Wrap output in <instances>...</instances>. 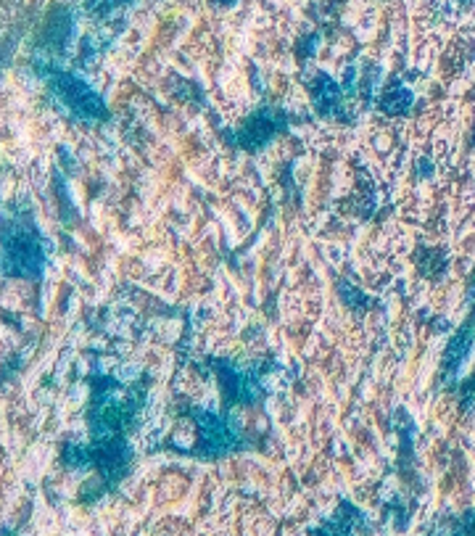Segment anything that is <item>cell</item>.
<instances>
[{
	"mask_svg": "<svg viewBox=\"0 0 475 536\" xmlns=\"http://www.w3.org/2000/svg\"><path fill=\"white\" fill-rule=\"evenodd\" d=\"M45 251L40 233L30 222H6L3 233V272L8 278L37 280L43 275Z\"/></svg>",
	"mask_w": 475,
	"mask_h": 536,
	"instance_id": "obj_1",
	"label": "cell"
},
{
	"mask_svg": "<svg viewBox=\"0 0 475 536\" xmlns=\"http://www.w3.org/2000/svg\"><path fill=\"white\" fill-rule=\"evenodd\" d=\"M138 402L140 399H135V402L119 399L114 381L103 378V381L95 383L93 407H90V436H93V441L117 439L140 407Z\"/></svg>",
	"mask_w": 475,
	"mask_h": 536,
	"instance_id": "obj_2",
	"label": "cell"
},
{
	"mask_svg": "<svg viewBox=\"0 0 475 536\" xmlns=\"http://www.w3.org/2000/svg\"><path fill=\"white\" fill-rule=\"evenodd\" d=\"M45 80H48V88H51L53 101L59 103V109L66 111L69 117L80 119V122H101V119L109 117L106 111V103L101 101V96L90 90L82 80H77L74 74L69 72H43Z\"/></svg>",
	"mask_w": 475,
	"mask_h": 536,
	"instance_id": "obj_3",
	"label": "cell"
},
{
	"mask_svg": "<svg viewBox=\"0 0 475 536\" xmlns=\"http://www.w3.org/2000/svg\"><path fill=\"white\" fill-rule=\"evenodd\" d=\"M193 418H196L198 447H201L198 452L204 457H222L243 444L241 428L233 420H225L209 410H193Z\"/></svg>",
	"mask_w": 475,
	"mask_h": 536,
	"instance_id": "obj_4",
	"label": "cell"
},
{
	"mask_svg": "<svg viewBox=\"0 0 475 536\" xmlns=\"http://www.w3.org/2000/svg\"><path fill=\"white\" fill-rule=\"evenodd\" d=\"M212 368L220 375L227 404H256L264 399V386L254 370L235 368L233 362L225 360H214Z\"/></svg>",
	"mask_w": 475,
	"mask_h": 536,
	"instance_id": "obj_5",
	"label": "cell"
},
{
	"mask_svg": "<svg viewBox=\"0 0 475 536\" xmlns=\"http://www.w3.org/2000/svg\"><path fill=\"white\" fill-rule=\"evenodd\" d=\"M93 468L101 473L103 486H117L127 476L132 463V449L122 436L106 441H93Z\"/></svg>",
	"mask_w": 475,
	"mask_h": 536,
	"instance_id": "obj_6",
	"label": "cell"
},
{
	"mask_svg": "<svg viewBox=\"0 0 475 536\" xmlns=\"http://www.w3.org/2000/svg\"><path fill=\"white\" fill-rule=\"evenodd\" d=\"M285 130V114L280 109H259L246 125L235 133V143L249 151L267 146L275 135Z\"/></svg>",
	"mask_w": 475,
	"mask_h": 536,
	"instance_id": "obj_7",
	"label": "cell"
},
{
	"mask_svg": "<svg viewBox=\"0 0 475 536\" xmlns=\"http://www.w3.org/2000/svg\"><path fill=\"white\" fill-rule=\"evenodd\" d=\"M473 338H475V312L470 315V320L460 328V333L449 341V346H446V362H444V370H446V378L449 381H454L457 378V373H460L462 362L468 360L470 354V346H473Z\"/></svg>",
	"mask_w": 475,
	"mask_h": 536,
	"instance_id": "obj_8",
	"label": "cell"
},
{
	"mask_svg": "<svg viewBox=\"0 0 475 536\" xmlns=\"http://www.w3.org/2000/svg\"><path fill=\"white\" fill-rule=\"evenodd\" d=\"M312 101L322 117H338L341 114V88L336 80H330L328 74H317L312 85Z\"/></svg>",
	"mask_w": 475,
	"mask_h": 536,
	"instance_id": "obj_9",
	"label": "cell"
},
{
	"mask_svg": "<svg viewBox=\"0 0 475 536\" xmlns=\"http://www.w3.org/2000/svg\"><path fill=\"white\" fill-rule=\"evenodd\" d=\"M74 35V19L69 11H56V14L51 16V22H48V27H45V37H48V48H56V51H64L66 43L72 40Z\"/></svg>",
	"mask_w": 475,
	"mask_h": 536,
	"instance_id": "obj_10",
	"label": "cell"
},
{
	"mask_svg": "<svg viewBox=\"0 0 475 536\" xmlns=\"http://www.w3.org/2000/svg\"><path fill=\"white\" fill-rule=\"evenodd\" d=\"M359 523H362V515L354 507L346 505V510H338L336 518L325 523V526H320L315 534H354Z\"/></svg>",
	"mask_w": 475,
	"mask_h": 536,
	"instance_id": "obj_11",
	"label": "cell"
},
{
	"mask_svg": "<svg viewBox=\"0 0 475 536\" xmlns=\"http://www.w3.org/2000/svg\"><path fill=\"white\" fill-rule=\"evenodd\" d=\"M412 101H415V96H412L407 88H388L386 93H383V98H380V106H383V111L386 114H399V111H407L412 106Z\"/></svg>",
	"mask_w": 475,
	"mask_h": 536,
	"instance_id": "obj_12",
	"label": "cell"
},
{
	"mask_svg": "<svg viewBox=\"0 0 475 536\" xmlns=\"http://www.w3.org/2000/svg\"><path fill=\"white\" fill-rule=\"evenodd\" d=\"M64 463L74 470L93 468V447H77V444H64Z\"/></svg>",
	"mask_w": 475,
	"mask_h": 536,
	"instance_id": "obj_13",
	"label": "cell"
},
{
	"mask_svg": "<svg viewBox=\"0 0 475 536\" xmlns=\"http://www.w3.org/2000/svg\"><path fill=\"white\" fill-rule=\"evenodd\" d=\"M127 0H88V8L95 11V14H109L111 8L125 6Z\"/></svg>",
	"mask_w": 475,
	"mask_h": 536,
	"instance_id": "obj_14",
	"label": "cell"
},
{
	"mask_svg": "<svg viewBox=\"0 0 475 536\" xmlns=\"http://www.w3.org/2000/svg\"><path fill=\"white\" fill-rule=\"evenodd\" d=\"M462 407H475V375L465 383V391H462Z\"/></svg>",
	"mask_w": 475,
	"mask_h": 536,
	"instance_id": "obj_15",
	"label": "cell"
},
{
	"mask_svg": "<svg viewBox=\"0 0 475 536\" xmlns=\"http://www.w3.org/2000/svg\"><path fill=\"white\" fill-rule=\"evenodd\" d=\"M454 534H475V513H470L468 518H462V521L454 526Z\"/></svg>",
	"mask_w": 475,
	"mask_h": 536,
	"instance_id": "obj_16",
	"label": "cell"
}]
</instances>
